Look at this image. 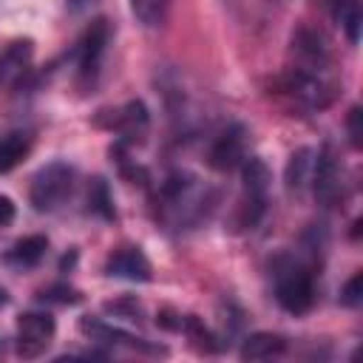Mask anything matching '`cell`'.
Returning a JSON list of instances; mask_svg holds the SVG:
<instances>
[{
    "label": "cell",
    "mask_w": 363,
    "mask_h": 363,
    "mask_svg": "<svg viewBox=\"0 0 363 363\" xmlns=\"http://www.w3.org/2000/svg\"><path fill=\"white\" fill-rule=\"evenodd\" d=\"M213 204H216V193L201 179L184 170L170 173L159 184L153 199L156 221H162L167 230H176V233L199 227L210 216Z\"/></svg>",
    "instance_id": "6da1fadb"
},
{
    "label": "cell",
    "mask_w": 363,
    "mask_h": 363,
    "mask_svg": "<svg viewBox=\"0 0 363 363\" xmlns=\"http://www.w3.org/2000/svg\"><path fill=\"white\" fill-rule=\"evenodd\" d=\"M272 292L284 312L306 315L318 295V269L312 258L278 255L272 264Z\"/></svg>",
    "instance_id": "7a4b0ae2"
},
{
    "label": "cell",
    "mask_w": 363,
    "mask_h": 363,
    "mask_svg": "<svg viewBox=\"0 0 363 363\" xmlns=\"http://www.w3.org/2000/svg\"><path fill=\"white\" fill-rule=\"evenodd\" d=\"M281 94L303 111H323L337 99V82L329 68H312L292 62L281 77Z\"/></svg>",
    "instance_id": "3957f363"
},
{
    "label": "cell",
    "mask_w": 363,
    "mask_h": 363,
    "mask_svg": "<svg viewBox=\"0 0 363 363\" xmlns=\"http://www.w3.org/2000/svg\"><path fill=\"white\" fill-rule=\"evenodd\" d=\"M269 167L258 159L250 156L241 162V196H238V207H235V230H255L261 224V218L267 216V204H269Z\"/></svg>",
    "instance_id": "277c9868"
},
{
    "label": "cell",
    "mask_w": 363,
    "mask_h": 363,
    "mask_svg": "<svg viewBox=\"0 0 363 363\" xmlns=\"http://www.w3.org/2000/svg\"><path fill=\"white\" fill-rule=\"evenodd\" d=\"M77 187V170L68 162H48L28 184V201L37 213H54L62 207Z\"/></svg>",
    "instance_id": "5b68a950"
},
{
    "label": "cell",
    "mask_w": 363,
    "mask_h": 363,
    "mask_svg": "<svg viewBox=\"0 0 363 363\" xmlns=\"http://www.w3.org/2000/svg\"><path fill=\"white\" fill-rule=\"evenodd\" d=\"M108 43H111V23L105 17H96L77 43V79L82 88L96 85Z\"/></svg>",
    "instance_id": "8992f818"
},
{
    "label": "cell",
    "mask_w": 363,
    "mask_h": 363,
    "mask_svg": "<svg viewBox=\"0 0 363 363\" xmlns=\"http://www.w3.org/2000/svg\"><path fill=\"white\" fill-rule=\"evenodd\" d=\"M343 167H340V159L335 156L332 147H320L312 159V173H309V187H312V196L320 207H335L340 204L343 199Z\"/></svg>",
    "instance_id": "52a82bcc"
},
{
    "label": "cell",
    "mask_w": 363,
    "mask_h": 363,
    "mask_svg": "<svg viewBox=\"0 0 363 363\" xmlns=\"http://www.w3.org/2000/svg\"><path fill=\"white\" fill-rule=\"evenodd\" d=\"M57 323L48 312H23L17 318V337H14V349L20 357H40L51 340H54Z\"/></svg>",
    "instance_id": "ba28073f"
},
{
    "label": "cell",
    "mask_w": 363,
    "mask_h": 363,
    "mask_svg": "<svg viewBox=\"0 0 363 363\" xmlns=\"http://www.w3.org/2000/svg\"><path fill=\"white\" fill-rule=\"evenodd\" d=\"M105 113H108V119L99 116L96 125L113 130V133L119 136V145H133V142L145 139L147 125H150V116H147L145 102L130 99V102H125V105H119V108H113V111H105Z\"/></svg>",
    "instance_id": "9c48e42d"
},
{
    "label": "cell",
    "mask_w": 363,
    "mask_h": 363,
    "mask_svg": "<svg viewBox=\"0 0 363 363\" xmlns=\"http://www.w3.org/2000/svg\"><path fill=\"white\" fill-rule=\"evenodd\" d=\"M79 332L88 335L91 340H99V343H108V346H125L130 352H142V354H167L164 346L159 343H150L122 326H113V323H105L99 318H82L79 320Z\"/></svg>",
    "instance_id": "30bf717a"
},
{
    "label": "cell",
    "mask_w": 363,
    "mask_h": 363,
    "mask_svg": "<svg viewBox=\"0 0 363 363\" xmlns=\"http://www.w3.org/2000/svg\"><path fill=\"white\" fill-rule=\"evenodd\" d=\"M247 159V128L241 122H233L227 125L210 145V153H207V162L213 170H235L241 167V162Z\"/></svg>",
    "instance_id": "8fae6325"
},
{
    "label": "cell",
    "mask_w": 363,
    "mask_h": 363,
    "mask_svg": "<svg viewBox=\"0 0 363 363\" xmlns=\"http://www.w3.org/2000/svg\"><path fill=\"white\" fill-rule=\"evenodd\" d=\"M34 43L28 37H17L0 48V88H17L31 71Z\"/></svg>",
    "instance_id": "7c38bea8"
},
{
    "label": "cell",
    "mask_w": 363,
    "mask_h": 363,
    "mask_svg": "<svg viewBox=\"0 0 363 363\" xmlns=\"http://www.w3.org/2000/svg\"><path fill=\"white\" fill-rule=\"evenodd\" d=\"M105 275L108 278H122V281H150V261L139 247H119L108 255L105 261Z\"/></svg>",
    "instance_id": "4fadbf2b"
},
{
    "label": "cell",
    "mask_w": 363,
    "mask_h": 363,
    "mask_svg": "<svg viewBox=\"0 0 363 363\" xmlns=\"http://www.w3.org/2000/svg\"><path fill=\"white\" fill-rule=\"evenodd\" d=\"M289 349V340L284 335L275 332H252L241 340L238 357L241 360H269V357H281Z\"/></svg>",
    "instance_id": "5bb4252c"
},
{
    "label": "cell",
    "mask_w": 363,
    "mask_h": 363,
    "mask_svg": "<svg viewBox=\"0 0 363 363\" xmlns=\"http://www.w3.org/2000/svg\"><path fill=\"white\" fill-rule=\"evenodd\" d=\"M48 250V238L45 235H26L20 241H14L6 252H3V264H9L11 269H31L43 261Z\"/></svg>",
    "instance_id": "9a60e30c"
},
{
    "label": "cell",
    "mask_w": 363,
    "mask_h": 363,
    "mask_svg": "<svg viewBox=\"0 0 363 363\" xmlns=\"http://www.w3.org/2000/svg\"><path fill=\"white\" fill-rule=\"evenodd\" d=\"M34 147V136L28 130H9L0 136V173H11L20 167Z\"/></svg>",
    "instance_id": "2e32d148"
},
{
    "label": "cell",
    "mask_w": 363,
    "mask_h": 363,
    "mask_svg": "<svg viewBox=\"0 0 363 363\" xmlns=\"http://www.w3.org/2000/svg\"><path fill=\"white\" fill-rule=\"evenodd\" d=\"M329 14L346 34L352 45L360 43V28H363V6L360 0H329Z\"/></svg>",
    "instance_id": "e0dca14e"
},
{
    "label": "cell",
    "mask_w": 363,
    "mask_h": 363,
    "mask_svg": "<svg viewBox=\"0 0 363 363\" xmlns=\"http://www.w3.org/2000/svg\"><path fill=\"white\" fill-rule=\"evenodd\" d=\"M312 159H315V150L312 147H298L286 167H284V182H286V190L289 193H301L306 184H309V173H312Z\"/></svg>",
    "instance_id": "ac0fdd59"
},
{
    "label": "cell",
    "mask_w": 363,
    "mask_h": 363,
    "mask_svg": "<svg viewBox=\"0 0 363 363\" xmlns=\"http://www.w3.org/2000/svg\"><path fill=\"white\" fill-rule=\"evenodd\" d=\"M128 3H130V14L145 28L162 26L167 17V9H170V0H128Z\"/></svg>",
    "instance_id": "d6986e66"
},
{
    "label": "cell",
    "mask_w": 363,
    "mask_h": 363,
    "mask_svg": "<svg viewBox=\"0 0 363 363\" xmlns=\"http://www.w3.org/2000/svg\"><path fill=\"white\" fill-rule=\"evenodd\" d=\"M179 332H184V335L193 340V346H199L201 352H218V340H216V335H213L196 315H182V320H179Z\"/></svg>",
    "instance_id": "ffe728a7"
},
{
    "label": "cell",
    "mask_w": 363,
    "mask_h": 363,
    "mask_svg": "<svg viewBox=\"0 0 363 363\" xmlns=\"http://www.w3.org/2000/svg\"><path fill=\"white\" fill-rule=\"evenodd\" d=\"M88 207H91V213H96V216H102V218H116L113 199H111V193H108L105 179H94L91 190H88Z\"/></svg>",
    "instance_id": "44dd1931"
},
{
    "label": "cell",
    "mask_w": 363,
    "mask_h": 363,
    "mask_svg": "<svg viewBox=\"0 0 363 363\" xmlns=\"http://www.w3.org/2000/svg\"><path fill=\"white\" fill-rule=\"evenodd\" d=\"M40 301H48V303H77L79 301V292L68 284H51L45 289H40Z\"/></svg>",
    "instance_id": "7402d4cb"
},
{
    "label": "cell",
    "mask_w": 363,
    "mask_h": 363,
    "mask_svg": "<svg viewBox=\"0 0 363 363\" xmlns=\"http://www.w3.org/2000/svg\"><path fill=\"white\" fill-rule=\"evenodd\" d=\"M360 301H363V272H354V275L343 284V289H340V303L357 306Z\"/></svg>",
    "instance_id": "603a6c76"
},
{
    "label": "cell",
    "mask_w": 363,
    "mask_h": 363,
    "mask_svg": "<svg viewBox=\"0 0 363 363\" xmlns=\"http://www.w3.org/2000/svg\"><path fill=\"white\" fill-rule=\"evenodd\" d=\"M360 108L354 105V108H349V113H346V130H349V142H352V147H360L363 145V128H360Z\"/></svg>",
    "instance_id": "cb8c5ba5"
},
{
    "label": "cell",
    "mask_w": 363,
    "mask_h": 363,
    "mask_svg": "<svg viewBox=\"0 0 363 363\" xmlns=\"http://www.w3.org/2000/svg\"><path fill=\"white\" fill-rule=\"evenodd\" d=\"M14 201L9 199V196H0V227H6V224H11L14 221Z\"/></svg>",
    "instance_id": "d4e9b609"
},
{
    "label": "cell",
    "mask_w": 363,
    "mask_h": 363,
    "mask_svg": "<svg viewBox=\"0 0 363 363\" xmlns=\"http://www.w3.org/2000/svg\"><path fill=\"white\" fill-rule=\"evenodd\" d=\"M88 3H91V0H68V6H71L74 11H79V9H85Z\"/></svg>",
    "instance_id": "484cf974"
},
{
    "label": "cell",
    "mask_w": 363,
    "mask_h": 363,
    "mask_svg": "<svg viewBox=\"0 0 363 363\" xmlns=\"http://www.w3.org/2000/svg\"><path fill=\"white\" fill-rule=\"evenodd\" d=\"M6 301H9V298H6V289H0V306H3Z\"/></svg>",
    "instance_id": "4316f807"
}]
</instances>
